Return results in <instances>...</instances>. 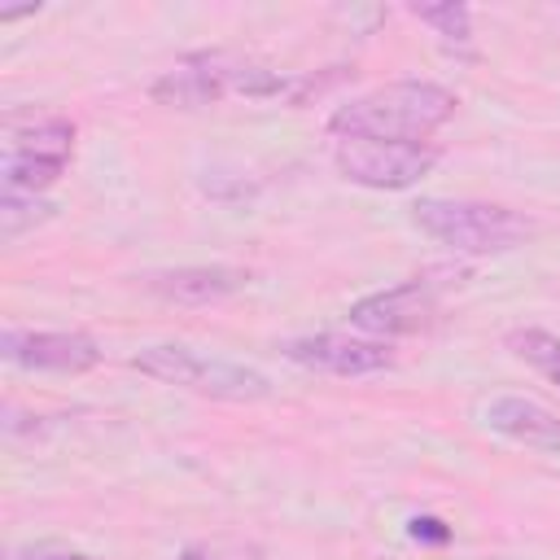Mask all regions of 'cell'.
Returning a JSON list of instances; mask_svg holds the SVG:
<instances>
[{
  "instance_id": "18",
  "label": "cell",
  "mask_w": 560,
  "mask_h": 560,
  "mask_svg": "<svg viewBox=\"0 0 560 560\" xmlns=\"http://www.w3.org/2000/svg\"><path fill=\"white\" fill-rule=\"evenodd\" d=\"M18 560H92V556L70 551V547H39V551H26V556H18Z\"/></svg>"
},
{
  "instance_id": "15",
  "label": "cell",
  "mask_w": 560,
  "mask_h": 560,
  "mask_svg": "<svg viewBox=\"0 0 560 560\" xmlns=\"http://www.w3.org/2000/svg\"><path fill=\"white\" fill-rule=\"evenodd\" d=\"M48 201L44 197H31V192H9L4 188V197H0V232L4 236H18V232H26V228H35L39 219H48Z\"/></svg>"
},
{
  "instance_id": "6",
  "label": "cell",
  "mask_w": 560,
  "mask_h": 560,
  "mask_svg": "<svg viewBox=\"0 0 560 560\" xmlns=\"http://www.w3.org/2000/svg\"><path fill=\"white\" fill-rule=\"evenodd\" d=\"M284 359L311 372H328V376H372L394 368V350L389 341L376 337H350V332H311V337H293L284 341Z\"/></svg>"
},
{
  "instance_id": "17",
  "label": "cell",
  "mask_w": 560,
  "mask_h": 560,
  "mask_svg": "<svg viewBox=\"0 0 560 560\" xmlns=\"http://www.w3.org/2000/svg\"><path fill=\"white\" fill-rule=\"evenodd\" d=\"M407 534H411L416 542H424V547H446V542H451V525L438 521V516H411V521H407Z\"/></svg>"
},
{
  "instance_id": "14",
  "label": "cell",
  "mask_w": 560,
  "mask_h": 560,
  "mask_svg": "<svg viewBox=\"0 0 560 560\" xmlns=\"http://www.w3.org/2000/svg\"><path fill=\"white\" fill-rule=\"evenodd\" d=\"M61 162H44V158H26V153H4V188L9 192H31L39 197L44 188H52L61 179Z\"/></svg>"
},
{
  "instance_id": "13",
  "label": "cell",
  "mask_w": 560,
  "mask_h": 560,
  "mask_svg": "<svg viewBox=\"0 0 560 560\" xmlns=\"http://www.w3.org/2000/svg\"><path fill=\"white\" fill-rule=\"evenodd\" d=\"M508 350L516 359H525L534 372H542L551 385H560V337L547 328H512L508 332Z\"/></svg>"
},
{
  "instance_id": "11",
  "label": "cell",
  "mask_w": 560,
  "mask_h": 560,
  "mask_svg": "<svg viewBox=\"0 0 560 560\" xmlns=\"http://www.w3.org/2000/svg\"><path fill=\"white\" fill-rule=\"evenodd\" d=\"M411 18H420V22L442 39L446 52H455V57H477V48H472V9H468V4H459V0L411 4Z\"/></svg>"
},
{
  "instance_id": "2",
  "label": "cell",
  "mask_w": 560,
  "mask_h": 560,
  "mask_svg": "<svg viewBox=\"0 0 560 560\" xmlns=\"http://www.w3.org/2000/svg\"><path fill=\"white\" fill-rule=\"evenodd\" d=\"M411 219L424 236H433L455 254H503L538 232V223L512 206L459 201V197H420L411 206Z\"/></svg>"
},
{
  "instance_id": "3",
  "label": "cell",
  "mask_w": 560,
  "mask_h": 560,
  "mask_svg": "<svg viewBox=\"0 0 560 560\" xmlns=\"http://www.w3.org/2000/svg\"><path fill=\"white\" fill-rule=\"evenodd\" d=\"M131 368L140 376H153L162 385H179L206 398H223V402H258L271 398V381L258 368H245L236 359H219V354H201L192 346L179 341H162L149 346L131 359Z\"/></svg>"
},
{
  "instance_id": "9",
  "label": "cell",
  "mask_w": 560,
  "mask_h": 560,
  "mask_svg": "<svg viewBox=\"0 0 560 560\" xmlns=\"http://www.w3.org/2000/svg\"><path fill=\"white\" fill-rule=\"evenodd\" d=\"M245 284H249V271L228 267V262H214V267H175V271H149L144 276V289L149 293H158L166 302H179V306H210V302L232 298Z\"/></svg>"
},
{
  "instance_id": "1",
  "label": "cell",
  "mask_w": 560,
  "mask_h": 560,
  "mask_svg": "<svg viewBox=\"0 0 560 560\" xmlns=\"http://www.w3.org/2000/svg\"><path fill=\"white\" fill-rule=\"evenodd\" d=\"M459 109V96L433 79H394L363 96H350L328 114L337 140H402L424 144Z\"/></svg>"
},
{
  "instance_id": "4",
  "label": "cell",
  "mask_w": 560,
  "mask_h": 560,
  "mask_svg": "<svg viewBox=\"0 0 560 560\" xmlns=\"http://www.w3.org/2000/svg\"><path fill=\"white\" fill-rule=\"evenodd\" d=\"M438 149L424 144H402V140H337L332 166L341 179L372 188V192H402L420 184L438 166Z\"/></svg>"
},
{
  "instance_id": "19",
  "label": "cell",
  "mask_w": 560,
  "mask_h": 560,
  "mask_svg": "<svg viewBox=\"0 0 560 560\" xmlns=\"http://www.w3.org/2000/svg\"><path fill=\"white\" fill-rule=\"evenodd\" d=\"M39 13V4H18V9H0V22H13V18H31Z\"/></svg>"
},
{
  "instance_id": "12",
  "label": "cell",
  "mask_w": 560,
  "mask_h": 560,
  "mask_svg": "<svg viewBox=\"0 0 560 560\" xmlns=\"http://www.w3.org/2000/svg\"><path fill=\"white\" fill-rule=\"evenodd\" d=\"M9 153H26V158H44V162H70L74 153V122L66 118H39L31 127H18L9 140Z\"/></svg>"
},
{
  "instance_id": "5",
  "label": "cell",
  "mask_w": 560,
  "mask_h": 560,
  "mask_svg": "<svg viewBox=\"0 0 560 560\" xmlns=\"http://www.w3.org/2000/svg\"><path fill=\"white\" fill-rule=\"evenodd\" d=\"M346 315H350V328H359L363 337H376V341L411 337L438 324V293L429 280H402L350 302Z\"/></svg>"
},
{
  "instance_id": "8",
  "label": "cell",
  "mask_w": 560,
  "mask_h": 560,
  "mask_svg": "<svg viewBox=\"0 0 560 560\" xmlns=\"http://www.w3.org/2000/svg\"><path fill=\"white\" fill-rule=\"evenodd\" d=\"M232 70H236L232 52H192L175 70L153 79L149 96L158 105H171V109H201V105H214L232 92Z\"/></svg>"
},
{
  "instance_id": "16",
  "label": "cell",
  "mask_w": 560,
  "mask_h": 560,
  "mask_svg": "<svg viewBox=\"0 0 560 560\" xmlns=\"http://www.w3.org/2000/svg\"><path fill=\"white\" fill-rule=\"evenodd\" d=\"M179 560H262V547L245 538H206V542H188Z\"/></svg>"
},
{
  "instance_id": "10",
  "label": "cell",
  "mask_w": 560,
  "mask_h": 560,
  "mask_svg": "<svg viewBox=\"0 0 560 560\" xmlns=\"http://www.w3.org/2000/svg\"><path fill=\"white\" fill-rule=\"evenodd\" d=\"M486 424L521 446H534V451H560V416L547 411L542 402L534 398H521V394H499L486 402Z\"/></svg>"
},
{
  "instance_id": "7",
  "label": "cell",
  "mask_w": 560,
  "mask_h": 560,
  "mask_svg": "<svg viewBox=\"0 0 560 560\" xmlns=\"http://www.w3.org/2000/svg\"><path fill=\"white\" fill-rule=\"evenodd\" d=\"M0 354L26 372H92L101 363V346L88 332H35V328H4Z\"/></svg>"
}]
</instances>
